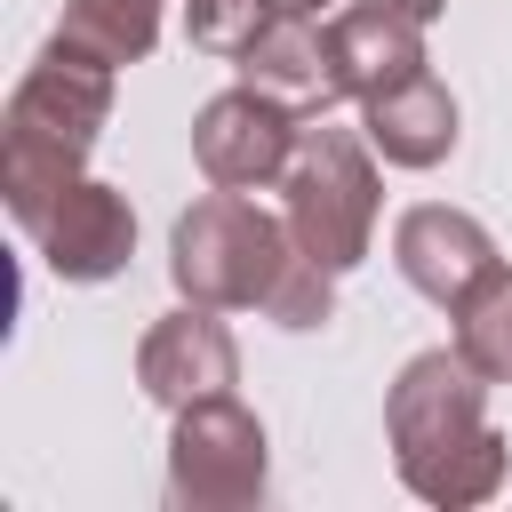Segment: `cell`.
I'll return each instance as SVG.
<instances>
[{
    "instance_id": "6da1fadb",
    "label": "cell",
    "mask_w": 512,
    "mask_h": 512,
    "mask_svg": "<svg viewBox=\"0 0 512 512\" xmlns=\"http://www.w3.org/2000/svg\"><path fill=\"white\" fill-rule=\"evenodd\" d=\"M384 440H392L408 496H424V504L464 512V504H488L496 488H512V448L488 424V376L456 344H432L392 376Z\"/></svg>"
},
{
    "instance_id": "7a4b0ae2",
    "label": "cell",
    "mask_w": 512,
    "mask_h": 512,
    "mask_svg": "<svg viewBox=\"0 0 512 512\" xmlns=\"http://www.w3.org/2000/svg\"><path fill=\"white\" fill-rule=\"evenodd\" d=\"M112 72L104 56L72 48L64 32H48V48L24 64V80L8 88V112H0V200L8 216L32 232L40 208L88 176V152L112 120Z\"/></svg>"
},
{
    "instance_id": "3957f363",
    "label": "cell",
    "mask_w": 512,
    "mask_h": 512,
    "mask_svg": "<svg viewBox=\"0 0 512 512\" xmlns=\"http://www.w3.org/2000/svg\"><path fill=\"white\" fill-rule=\"evenodd\" d=\"M296 256L304 248H296L288 216H272L224 184L208 200H192L168 232V280L184 304H208V312H272Z\"/></svg>"
},
{
    "instance_id": "277c9868",
    "label": "cell",
    "mask_w": 512,
    "mask_h": 512,
    "mask_svg": "<svg viewBox=\"0 0 512 512\" xmlns=\"http://www.w3.org/2000/svg\"><path fill=\"white\" fill-rule=\"evenodd\" d=\"M280 216L312 264H328V272L368 264V248H376V144L360 128H336L328 112L304 120V136L280 168Z\"/></svg>"
},
{
    "instance_id": "5b68a950",
    "label": "cell",
    "mask_w": 512,
    "mask_h": 512,
    "mask_svg": "<svg viewBox=\"0 0 512 512\" xmlns=\"http://www.w3.org/2000/svg\"><path fill=\"white\" fill-rule=\"evenodd\" d=\"M264 480H272L264 424L232 392L176 408V432H168V504H184V512H240V504L264 496Z\"/></svg>"
},
{
    "instance_id": "8992f818",
    "label": "cell",
    "mask_w": 512,
    "mask_h": 512,
    "mask_svg": "<svg viewBox=\"0 0 512 512\" xmlns=\"http://www.w3.org/2000/svg\"><path fill=\"white\" fill-rule=\"evenodd\" d=\"M32 248H40V264H48L64 288L120 280L128 256H136V208H128L120 184H104V176H72V184L40 208Z\"/></svg>"
},
{
    "instance_id": "52a82bcc",
    "label": "cell",
    "mask_w": 512,
    "mask_h": 512,
    "mask_svg": "<svg viewBox=\"0 0 512 512\" xmlns=\"http://www.w3.org/2000/svg\"><path fill=\"white\" fill-rule=\"evenodd\" d=\"M296 136H304V120H296L288 104H272L264 88L240 80V88H224V96L200 104V120H192V160H200L208 184L256 192V184H280Z\"/></svg>"
},
{
    "instance_id": "ba28073f",
    "label": "cell",
    "mask_w": 512,
    "mask_h": 512,
    "mask_svg": "<svg viewBox=\"0 0 512 512\" xmlns=\"http://www.w3.org/2000/svg\"><path fill=\"white\" fill-rule=\"evenodd\" d=\"M136 384H144L152 408L176 416V408L216 400V392L240 384V344H232V328H224L208 304H176V312H160V320L144 328V344H136Z\"/></svg>"
},
{
    "instance_id": "9c48e42d",
    "label": "cell",
    "mask_w": 512,
    "mask_h": 512,
    "mask_svg": "<svg viewBox=\"0 0 512 512\" xmlns=\"http://www.w3.org/2000/svg\"><path fill=\"white\" fill-rule=\"evenodd\" d=\"M232 72L248 88H264L272 104H288L296 120H320V112L344 104V80H336V56H328V24L288 16V8H272V24L232 56Z\"/></svg>"
},
{
    "instance_id": "30bf717a",
    "label": "cell",
    "mask_w": 512,
    "mask_h": 512,
    "mask_svg": "<svg viewBox=\"0 0 512 512\" xmlns=\"http://www.w3.org/2000/svg\"><path fill=\"white\" fill-rule=\"evenodd\" d=\"M392 264H400V280L424 296V304H456L488 264H496V240H488V224L480 216H464V208H440V200H424V208H408L400 224H392Z\"/></svg>"
},
{
    "instance_id": "8fae6325",
    "label": "cell",
    "mask_w": 512,
    "mask_h": 512,
    "mask_svg": "<svg viewBox=\"0 0 512 512\" xmlns=\"http://www.w3.org/2000/svg\"><path fill=\"white\" fill-rule=\"evenodd\" d=\"M328 56H336V80L352 104L400 88L408 72H424V24L392 0H352L328 16Z\"/></svg>"
},
{
    "instance_id": "7c38bea8",
    "label": "cell",
    "mask_w": 512,
    "mask_h": 512,
    "mask_svg": "<svg viewBox=\"0 0 512 512\" xmlns=\"http://www.w3.org/2000/svg\"><path fill=\"white\" fill-rule=\"evenodd\" d=\"M360 136L392 160V168H440L456 152V96L440 88V72H408L400 88L360 104Z\"/></svg>"
},
{
    "instance_id": "4fadbf2b",
    "label": "cell",
    "mask_w": 512,
    "mask_h": 512,
    "mask_svg": "<svg viewBox=\"0 0 512 512\" xmlns=\"http://www.w3.org/2000/svg\"><path fill=\"white\" fill-rule=\"evenodd\" d=\"M448 320H456V352H464L488 384H512V264H504V256L448 304Z\"/></svg>"
},
{
    "instance_id": "5bb4252c",
    "label": "cell",
    "mask_w": 512,
    "mask_h": 512,
    "mask_svg": "<svg viewBox=\"0 0 512 512\" xmlns=\"http://www.w3.org/2000/svg\"><path fill=\"white\" fill-rule=\"evenodd\" d=\"M160 8L168 0H64V40L104 56V64H144L160 40Z\"/></svg>"
},
{
    "instance_id": "9a60e30c",
    "label": "cell",
    "mask_w": 512,
    "mask_h": 512,
    "mask_svg": "<svg viewBox=\"0 0 512 512\" xmlns=\"http://www.w3.org/2000/svg\"><path fill=\"white\" fill-rule=\"evenodd\" d=\"M272 24V0H184V40L200 48V56H240L256 32Z\"/></svg>"
},
{
    "instance_id": "2e32d148",
    "label": "cell",
    "mask_w": 512,
    "mask_h": 512,
    "mask_svg": "<svg viewBox=\"0 0 512 512\" xmlns=\"http://www.w3.org/2000/svg\"><path fill=\"white\" fill-rule=\"evenodd\" d=\"M392 8H408V16H416V24H432V16H440V8H448V0H392Z\"/></svg>"
},
{
    "instance_id": "e0dca14e",
    "label": "cell",
    "mask_w": 512,
    "mask_h": 512,
    "mask_svg": "<svg viewBox=\"0 0 512 512\" xmlns=\"http://www.w3.org/2000/svg\"><path fill=\"white\" fill-rule=\"evenodd\" d=\"M272 8H288V16H320L328 0H272Z\"/></svg>"
}]
</instances>
